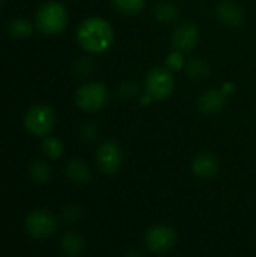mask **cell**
<instances>
[{
  "instance_id": "obj_3",
  "label": "cell",
  "mask_w": 256,
  "mask_h": 257,
  "mask_svg": "<svg viewBox=\"0 0 256 257\" xmlns=\"http://www.w3.org/2000/svg\"><path fill=\"white\" fill-rule=\"evenodd\" d=\"M175 89V78L170 69L155 66L145 77V90L151 99H167Z\"/></svg>"
},
{
  "instance_id": "obj_25",
  "label": "cell",
  "mask_w": 256,
  "mask_h": 257,
  "mask_svg": "<svg viewBox=\"0 0 256 257\" xmlns=\"http://www.w3.org/2000/svg\"><path fill=\"white\" fill-rule=\"evenodd\" d=\"M80 217H81V209L78 206H75V205H71V206L63 209V220L66 223H69V224L78 221Z\"/></svg>"
},
{
  "instance_id": "obj_16",
  "label": "cell",
  "mask_w": 256,
  "mask_h": 257,
  "mask_svg": "<svg viewBox=\"0 0 256 257\" xmlns=\"http://www.w3.org/2000/svg\"><path fill=\"white\" fill-rule=\"evenodd\" d=\"M186 72L192 80L202 81L210 77L211 68L202 57H192L190 60L186 62Z\"/></svg>"
},
{
  "instance_id": "obj_26",
  "label": "cell",
  "mask_w": 256,
  "mask_h": 257,
  "mask_svg": "<svg viewBox=\"0 0 256 257\" xmlns=\"http://www.w3.org/2000/svg\"><path fill=\"white\" fill-rule=\"evenodd\" d=\"M125 257H143V256H142L139 251H130V253H128Z\"/></svg>"
},
{
  "instance_id": "obj_9",
  "label": "cell",
  "mask_w": 256,
  "mask_h": 257,
  "mask_svg": "<svg viewBox=\"0 0 256 257\" xmlns=\"http://www.w3.org/2000/svg\"><path fill=\"white\" fill-rule=\"evenodd\" d=\"M199 39H201V32L198 26L192 21H186L175 29L172 35V47L174 50L183 54H189L196 48Z\"/></svg>"
},
{
  "instance_id": "obj_11",
  "label": "cell",
  "mask_w": 256,
  "mask_h": 257,
  "mask_svg": "<svg viewBox=\"0 0 256 257\" xmlns=\"http://www.w3.org/2000/svg\"><path fill=\"white\" fill-rule=\"evenodd\" d=\"M216 14L226 27H238L244 21L243 8L234 0H220L216 6Z\"/></svg>"
},
{
  "instance_id": "obj_17",
  "label": "cell",
  "mask_w": 256,
  "mask_h": 257,
  "mask_svg": "<svg viewBox=\"0 0 256 257\" xmlns=\"http://www.w3.org/2000/svg\"><path fill=\"white\" fill-rule=\"evenodd\" d=\"M8 32L15 39H26L33 32V24L26 18H15L9 23Z\"/></svg>"
},
{
  "instance_id": "obj_18",
  "label": "cell",
  "mask_w": 256,
  "mask_h": 257,
  "mask_svg": "<svg viewBox=\"0 0 256 257\" xmlns=\"http://www.w3.org/2000/svg\"><path fill=\"white\" fill-rule=\"evenodd\" d=\"M29 172L36 182H47L51 178V166L44 160H35L30 164Z\"/></svg>"
},
{
  "instance_id": "obj_1",
  "label": "cell",
  "mask_w": 256,
  "mask_h": 257,
  "mask_svg": "<svg viewBox=\"0 0 256 257\" xmlns=\"http://www.w3.org/2000/svg\"><path fill=\"white\" fill-rule=\"evenodd\" d=\"M115 39V32L110 23L101 17H91L80 23L77 29V42L92 54L106 53Z\"/></svg>"
},
{
  "instance_id": "obj_13",
  "label": "cell",
  "mask_w": 256,
  "mask_h": 257,
  "mask_svg": "<svg viewBox=\"0 0 256 257\" xmlns=\"http://www.w3.org/2000/svg\"><path fill=\"white\" fill-rule=\"evenodd\" d=\"M60 248L63 254L68 257H78L83 253L84 248V239L81 238L80 233L75 232H68L62 236L60 239Z\"/></svg>"
},
{
  "instance_id": "obj_14",
  "label": "cell",
  "mask_w": 256,
  "mask_h": 257,
  "mask_svg": "<svg viewBox=\"0 0 256 257\" xmlns=\"http://www.w3.org/2000/svg\"><path fill=\"white\" fill-rule=\"evenodd\" d=\"M152 12H154V18L158 23H161V24H170L180 15V11H178L177 5L174 2H169V0H160V2H157Z\"/></svg>"
},
{
  "instance_id": "obj_6",
  "label": "cell",
  "mask_w": 256,
  "mask_h": 257,
  "mask_svg": "<svg viewBox=\"0 0 256 257\" xmlns=\"http://www.w3.org/2000/svg\"><path fill=\"white\" fill-rule=\"evenodd\" d=\"M26 230L35 239H45L56 233L57 220L51 212L45 209H36L27 215Z\"/></svg>"
},
{
  "instance_id": "obj_22",
  "label": "cell",
  "mask_w": 256,
  "mask_h": 257,
  "mask_svg": "<svg viewBox=\"0 0 256 257\" xmlns=\"http://www.w3.org/2000/svg\"><path fill=\"white\" fill-rule=\"evenodd\" d=\"M94 60L91 57H80L74 62L72 71L77 77H86L94 71Z\"/></svg>"
},
{
  "instance_id": "obj_5",
  "label": "cell",
  "mask_w": 256,
  "mask_h": 257,
  "mask_svg": "<svg viewBox=\"0 0 256 257\" xmlns=\"http://www.w3.org/2000/svg\"><path fill=\"white\" fill-rule=\"evenodd\" d=\"M56 123V114L47 104H36L30 107L24 116V126L29 133L38 137H45L51 133Z\"/></svg>"
},
{
  "instance_id": "obj_2",
  "label": "cell",
  "mask_w": 256,
  "mask_h": 257,
  "mask_svg": "<svg viewBox=\"0 0 256 257\" xmlns=\"http://www.w3.org/2000/svg\"><path fill=\"white\" fill-rule=\"evenodd\" d=\"M68 24L66 8L54 0L45 2L36 12L35 26L44 35H59Z\"/></svg>"
},
{
  "instance_id": "obj_8",
  "label": "cell",
  "mask_w": 256,
  "mask_h": 257,
  "mask_svg": "<svg viewBox=\"0 0 256 257\" xmlns=\"http://www.w3.org/2000/svg\"><path fill=\"white\" fill-rule=\"evenodd\" d=\"M145 244L152 253H166L177 244V232L170 226L158 224L151 227L145 235Z\"/></svg>"
},
{
  "instance_id": "obj_27",
  "label": "cell",
  "mask_w": 256,
  "mask_h": 257,
  "mask_svg": "<svg viewBox=\"0 0 256 257\" xmlns=\"http://www.w3.org/2000/svg\"><path fill=\"white\" fill-rule=\"evenodd\" d=\"M2 3H3V0H0V6H2Z\"/></svg>"
},
{
  "instance_id": "obj_20",
  "label": "cell",
  "mask_w": 256,
  "mask_h": 257,
  "mask_svg": "<svg viewBox=\"0 0 256 257\" xmlns=\"http://www.w3.org/2000/svg\"><path fill=\"white\" fill-rule=\"evenodd\" d=\"M44 154L51 160H59L63 155V143L57 137H45L42 142Z\"/></svg>"
},
{
  "instance_id": "obj_23",
  "label": "cell",
  "mask_w": 256,
  "mask_h": 257,
  "mask_svg": "<svg viewBox=\"0 0 256 257\" xmlns=\"http://www.w3.org/2000/svg\"><path fill=\"white\" fill-rule=\"evenodd\" d=\"M80 137L86 142H94L98 137V126L94 122H83L78 128Z\"/></svg>"
},
{
  "instance_id": "obj_15",
  "label": "cell",
  "mask_w": 256,
  "mask_h": 257,
  "mask_svg": "<svg viewBox=\"0 0 256 257\" xmlns=\"http://www.w3.org/2000/svg\"><path fill=\"white\" fill-rule=\"evenodd\" d=\"M66 176L74 182V184H86L91 179V169L89 166L81 161V160H71L66 167H65Z\"/></svg>"
},
{
  "instance_id": "obj_21",
  "label": "cell",
  "mask_w": 256,
  "mask_h": 257,
  "mask_svg": "<svg viewBox=\"0 0 256 257\" xmlns=\"http://www.w3.org/2000/svg\"><path fill=\"white\" fill-rule=\"evenodd\" d=\"M116 95L121 99H133L134 96L139 95V83L134 80H125L122 81L118 89H116Z\"/></svg>"
},
{
  "instance_id": "obj_4",
  "label": "cell",
  "mask_w": 256,
  "mask_h": 257,
  "mask_svg": "<svg viewBox=\"0 0 256 257\" xmlns=\"http://www.w3.org/2000/svg\"><path fill=\"white\" fill-rule=\"evenodd\" d=\"M75 104L83 111H98L101 110L107 99L109 92L104 83L101 81H89L83 86H80L75 92Z\"/></svg>"
},
{
  "instance_id": "obj_19",
  "label": "cell",
  "mask_w": 256,
  "mask_h": 257,
  "mask_svg": "<svg viewBox=\"0 0 256 257\" xmlns=\"http://www.w3.org/2000/svg\"><path fill=\"white\" fill-rule=\"evenodd\" d=\"M146 0H112L113 6L124 15H136L145 8Z\"/></svg>"
},
{
  "instance_id": "obj_7",
  "label": "cell",
  "mask_w": 256,
  "mask_h": 257,
  "mask_svg": "<svg viewBox=\"0 0 256 257\" xmlns=\"http://www.w3.org/2000/svg\"><path fill=\"white\" fill-rule=\"evenodd\" d=\"M124 161V154L121 146L113 140L103 142L97 149V164L100 170L106 175H115Z\"/></svg>"
},
{
  "instance_id": "obj_10",
  "label": "cell",
  "mask_w": 256,
  "mask_h": 257,
  "mask_svg": "<svg viewBox=\"0 0 256 257\" xmlns=\"http://www.w3.org/2000/svg\"><path fill=\"white\" fill-rule=\"evenodd\" d=\"M229 95L220 87V89H208L204 90L199 96H198V108L201 113L204 114H217L220 113L226 102H228Z\"/></svg>"
},
{
  "instance_id": "obj_12",
  "label": "cell",
  "mask_w": 256,
  "mask_h": 257,
  "mask_svg": "<svg viewBox=\"0 0 256 257\" xmlns=\"http://www.w3.org/2000/svg\"><path fill=\"white\" fill-rule=\"evenodd\" d=\"M220 163L216 155L210 152H201L198 154L192 161V170L198 178L202 179H211L219 173Z\"/></svg>"
},
{
  "instance_id": "obj_24",
  "label": "cell",
  "mask_w": 256,
  "mask_h": 257,
  "mask_svg": "<svg viewBox=\"0 0 256 257\" xmlns=\"http://www.w3.org/2000/svg\"><path fill=\"white\" fill-rule=\"evenodd\" d=\"M166 65H167V69L170 71H180L183 66H186V62H184V54L174 50L167 57H166Z\"/></svg>"
}]
</instances>
